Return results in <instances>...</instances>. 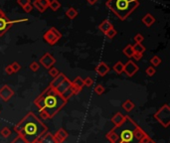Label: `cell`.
Listing matches in <instances>:
<instances>
[{"instance_id":"1","label":"cell","mask_w":170,"mask_h":143,"mask_svg":"<svg viewBox=\"0 0 170 143\" xmlns=\"http://www.w3.org/2000/svg\"><path fill=\"white\" fill-rule=\"evenodd\" d=\"M14 130L22 136L27 143H32L48 132V126L43 123V121H41L33 112H29L18 123L15 124Z\"/></svg>"},{"instance_id":"2","label":"cell","mask_w":170,"mask_h":143,"mask_svg":"<svg viewBox=\"0 0 170 143\" xmlns=\"http://www.w3.org/2000/svg\"><path fill=\"white\" fill-rule=\"evenodd\" d=\"M67 100L58 94L52 87H46V90L34 100L35 106L39 110H45L49 115V118H52L61 109L67 104Z\"/></svg>"},{"instance_id":"3","label":"cell","mask_w":170,"mask_h":143,"mask_svg":"<svg viewBox=\"0 0 170 143\" xmlns=\"http://www.w3.org/2000/svg\"><path fill=\"white\" fill-rule=\"evenodd\" d=\"M139 6L138 0H108L107 7L121 20H125Z\"/></svg>"},{"instance_id":"4","label":"cell","mask_w":170,"mask_h":143,"mask_svg":"<svg viewBox=\"0 0 170 143\" xmlns=\"http://www.w3.org/2000/svg\"><path fill=\"white\" fill-rule=\"evenodd\" d=\"M136 125L137 124L135 123L129 116H125V123L121 126H117V127H114L113 130L118 135V138H120L121 142L139 143V141L133 135V129Z\"/></svg>"},{"instance_id":"5","label":"cell","mask_w":170,"mask_h":143,"mask_svg":"<svg viewBox=\"0 0 170 143\" xmlns=\"http://www.w3.org/2000/svg\"><path fill=\"white\" fill-rule=\"evenodd\" d=\"M154 118L163 126L164 128H167L170 125V107L168 104H164L162 107L158 109L155 114Z\"/></svg>"},{"instance_id":"6","label":"cell","mask_w":170,"mask_h":143,"mask_svg":"<svg viewBox=\"0 0 170 143\" xmlns=\"http://www.w3.org/2000/svg\"><path fill=\"white\" fill-rule=\"evenodd\" d=\"M28 21V19H20V20H14L10 21L6 16V14L0 9V37H2L9 29L13 26V24L19 23V22H25Z\"/></svg>"},{"instance_id":"7","label":"cell","mask_w":170,"mask_h":143,"mask_svg":"<svg viewBox=\"0 0 170 143\" xmlns=\"http://www.w3.org/2000/svg\"><path fill=\"white\" fill-rule=\"evenodd\" d=\"M43 38H44V40L47 42V43L52 46V45L56 44L57 42L61 39L62 34H61V32H59L55 27H52L45 33Z\"/></svg>"},{"instance_id":"8","label":"cell","mask_w":170,"mask_h":143,"mask_svg":"<svg viewBox=\"0 0 170 143\" xmlns=\"http://www.w3.org/2000/svg\"><path fill=\"white\" fill-rule=\"evenodd\" d=\"M55 63H56V59L50 53H45L39 60V64H41L45 69H48V70L52 68V66Z\"/></svg>"},{"instance_id":"9","label":"cell","mask_w":170,"mask_h":143,"mask_svg":"<svg viewBox=\"0 0 170 143\" xmlns=\"http://www.w3.org/2000/svg\"><path fill=\"white\" fill-rule=\"evenodd\" d=\"M13 95H14V91L8 85H4L1 89H0V99H1L3 102H8Z\"/></svg>"},{"instance_id":"10","label":"cell","mask_w":170,"mask_h":143,"mask_svg":"<svg viewBox=\"0 0 170 143\" xmlns=\"http://www.w3.org/2000/svg\"><path fill=\"white\" fill-rule=\"evenodd\" d=\"M139 70L138 66L132 61H128L124 67V73H125L128 77H132L137 73Z\"/></svg>"},{"instance_id":"11","label":"cell","mask_w":170,"mask_h":143,"mask_svg":"<svg viewBox=\"0 0 170 143\" xmlns=\"http://www.w3.org/2000/svg\"><path fill=\"white\" fill-rule=\"evenodd\" d=\"M53 135H54L55 142L56 143H63L68 138L69 134H68V132L64 128H60L59 130H57V132L55 134H53Z\"/></svg>"},{"instance_id":"12","label":"cell","mask_w":170,"mask_h":143,"mask_svg":"<svg viewBox=\"0 0 170 143\" xmlns=\"http://www.w3.org/2000/svg\"><path fill=\"white\" fill-rule=\"evenodd\" d=\"M109 70H110L109 67L105 64V62H101L100 64L96 67V69H95L96 73L99 75H101V77H105V75L109 72Z\"/></svg>"},{"instance_id":"13","label":"cell","mask_w":170,"mask_h":143,"mask_svg":"<svg viewBox=\"0 0 170 143\" xmlns=\"http://www.w3.org/2000/svg\"><path fill=\"white\" fill-rule=\"evenodd\" d=\"M125 116L126 115H124L121 112H117L112 118V122L114 124V127H117V126H121L124 124L125 121Z\"/></svg>"},{"instance_id":"14","label":"cell","mask_w":170,"mask_h":143,"mask_svg":"<svg viewBox=\"0 0 170 143\" xmlns=\"http://www.w3.org/2000/svg\"><path fill=\"white\" fill-rule=\"evenodd\" d=\"M71 85H72V81H70V79L67 78L65 81H64L61 83V85H59L58 87H56V89H55V91H56L58 94H60L62 95L68 89H70Z\"/></svg>"},{"instance_id":"15","label":"cell","mask_w":170,"mask_h":143,"mask_svg":"<svg viewBox=\"0 0 170 143\" xmlns=\"http://www.w3.org/2000/svg\"><path fill=\"white\" fill-rule=\"evenodd\" d=\"M66 79H67L66 75H64L63 73H60V74H59V75H57L56 78H54V79L50 83V85H49V86H50V87H52L53 89L55 90V89H56V87H58V86H59V85H61V83H62L64 81H65Z\"/></svg>"},{"instance_id":"16","label":"cell","mask_w":170,"mask_h":143,"mask_svg":"<svg viewBox=\"0 0 170 143\" xmlns=\"http://www.w3.org/2000/svg\"><path fill=\"white\" fill-rule=\"evenodd\" d=\"M142 23L145 25L146 27H150V26H152V25L154 24V22H155V18H154V16H152L150 13H147V14H145L142 17Z\"/></svg>"},{"instance_id":"17","label":"cell","mask_w":170,"mask_h":143,"mask_svg":"<svg viewBox=\"0 0 170 143\" xmlns=\"http://www.w3.org/2000/svg\"><path fill=\"white\" fill-rule=\"evenodd\" d=\"M112 28H113V24L109 22V21H108V20H105V21H103L101 24H100V26H99V29L104 33V34H105L109 29H112Z\"/></svg>"},{"instance_id":"18","label":"cell","mask_w":170,"mask_h":143,"mask_svg":"<svg viewBox=\"0 0 170 143\" xmlns=\"http://www.w3.org/2000/svg\"><path fill=\"white\" fill-rule=\"evenodd\" d=\"M41 143H56L54 139V135L50 132H46L43 136L39 138Z\"/></svg>"},{"instance_id":"19","label":"cell","mask_w":170,"mask_h":143,"mask_svg":"<svg viewBox=\"0 0 170 143\" xmlns=\"http://www.w3.org/2000/svg\"><path fill=\"white\" fill-rule=\"evenodd\" d=\"M105 137L109 140L110 143H117L120 141V138H118V135L112 129L110 131H109L107 134H105Z\"/></svg>"},{"instance_id":"20","label":"cell","mask_w":170,"mask_h":143,"mask_svg":"<svg viewBox=\"0 0 170 143\" xmlns=\"http://www.w3.org/2000/svg\"><path fill=\"white\" fill-rule=\"evenodd\" d=\"M145 132L143 131V130L141 129V127H140V126H138V125H136L134 127V129H133V135H134V137L136 138V139L139 141L140 139H141V138L145 135Z\"/></svg>"},{"instance_id":"21","label":"cell","mask_w":170,"mask_h":143,"mask_svg":"<svg viewBox=\"0 0 170 143\" xmlns=\"http://www.w3.org/2000/svg\"><path fill=\"white\" fill-rule=\"evenodd\" d=\"M122 108L125 109V111H127V112H129V111H131L132 109L134 108V106H135V104H134V102H131L130 99H126L125 102L122 103Z\"/></svg>"},{"instance_id":"22","label":"cell","mask_w":170,"mask_h":143,"mask_svg":"<svg viewBox=\"0 0 170 143\" xmlns=\"http://www.w3.org/2000/svg\"><path fill=\"white\" fill-rule=\"evenodd\" d=\"M72 86H74L76 87H78L81 91L83 90V87H85L84 85V79L81 78V77H77L74 81H72Z\"/></svg>"},{"instance_id":"23","label":"cell","mask_w":170,"mask_h":143,"mask_svg":"<svg viewBox=\"0 0 170 143\" xmlns=\"http://www.w3.org/2000/svg\"><path fill=\"white\" fill-rule=\"evenodd\" d=\"M66 16L69 19H75L78 16V11L76 10L74 7H70L69 9L66 11Z\"/></svg>"},{"instance_id":"24","label":"cell","mask_w":170,"mask_h":143,"mask_svg":"<svg viewBox=\"0 0 170 143\" xmlns=\"http://www.w3.org/2000/svg\"><path fill=\"white\" fill-rule=\"evenodd\" d=\"M124 67H125V64H122V62L118 61L117 63H116V64H114L113 69V71L116 72L117 75H121V74L124 73Z\"/></svg>"},{"instance_id":"25","label":"cell","mask_w":170,"mask_h":143,"mask_svg":"<svg viewBox=\"0 0 170 143\" xmlns=\"http://www.w3.org/2000/svg\"><path fill=\"white\" fill-rule=\"evenodd\" d=\"M124 54L125 55V56L127 57V58H132V56H133V54H134V51H133V48H132V45H127L126 47L124 49Z\"/></svg>"},{"instance_id":"26","label":"cell","mask_w":170,"mask_h":143,"mask_svg":"<svg viewBox=\"0 0 170 143\" xmlns=\"http://www.w3.org/2000/svg\"><path fill=\"white\" fill-rule=\"evenodd\" d=\"M132 48H133V51L134 53H139V54H143L145 52V48L142 44H139V43H135L134 45H132Z\"/></svg>"},{"instance_id":"27","label":"cell","mask_w":170,"mask_h":143,"mask_svg":"<svg viewBox=\"0 0 170 143\" xmlns=\"http://www.w3.org/2000/svg\"><path fill=\"white\" fill-rule=\"evenodd\" d=\"M49 7H50L53 11H57V10L59 9V8L61 7V3L59 2L58 0H52V1H50Z\"/></svg>"},{"instance_id":"28","label":"cell","mask_w":170,"mask_h":143,"mask_svg":"<svg viewBox=\"0 0 170 143\" xmlns=\"http://www.w3.org/2000/svg\"><path fill=\"white\" fill-rule=\"evenodd\" d=\"M150 64L152 65V67H158L160 64H161V59L158 57V56H154V57H152L150 59Z\"/></svg>"},{"instance_id":"29","label":"cell","mask_w":170,"mask_h":143,"mask_svg":"<svg viewBox=\"0 0 170 143\" xmlns=\"http://www.w3.org/2000/svg\"><path fill=\"white\" fill-rule=\"evenodd\" d=\"M74 95H73V91H72V90H71V87H70V89H68L65 92H64V94L62 95V96H63V99H66L67 102L68 100H69L72 96H73Z\"/></svg>"},{"instance_id":"30","label":"cell","mask_w":170,"mask_h":143,"mask_svg":"<svg viewBox=\"0 0 170 143\" xmlns=\"http://www.w3.org/2000/svg\"><path fill=\"white\" fill-rule=\"evenodd\" d=\"M0 134L4 137V138H7L11 135V130L8 128V127H4L1 129V131H0Z\"/></svg>"},{"instance_id":"31","label":"cell","mask_w":170,"mask_h":143,"mask_svg":"<svg viewBox=\"0 0 170 143\" xmlns=\"http://www.w3.org/2000/svg\"><path fill=\"white\" fill-rule=\"evenodd\" d=\"M117 34V30L114 28L109 29V30L105 33V35H107V37L109 38V39H113V38H114Z\"/></svg>"},{"instance_id":"32","label":"cell","mask_w":170,"mask_h":143,"mask_svg":"<svg viewBox=\"0 0 170 143\" xmlns=\"http://www.w3.org/2000/svg\"><path fill=\"white\" fill-rule=\"evenodd\" d=\"M95 92L97 95H103L105 92V87L101 86V85H97L95 87Z\"/></svg>"},{"instance_id":"33","label":"cell","mask_w":170,"mask_h":143,"mask_svg":"<svg viewBox=\"0 0 170 143\" xmlns=\"http://www.w3.org/2000/svg\"><path fill=\"white\" fill-rule=\"evenodd\" d=\"M145 73H146V75H149V77H152V75H155L156 70H155L154 67L150 66V67H148V68L145 70Z\"/></svg>"},{"instance_id":"34","label":"cell","mask_w":170,"mask_h":143,"mask_svg":"<svg viewBox=\"0 0 170 143\" xmlns=\"http://www.w3.org/2000/svg\"><path fill=\"white\" fill-rule=\"evenodd\" d=\"M11 143H27V141L24 139V138L21 136V135H17L13 140H12V142Z\"/></svg>"},{"instance_id":"35","label":"cell","mask_w":170,"mask_h":143,"mask_svg":"<svg viewBox=\"0 0 170 143\" xmlns=\"http://www.w3.org/2000/svg\"><path fill=\"white\" fill-rule=\"evenodd\" d=\"M59 74H60V72H59L58 69H56V68H51V69H49V75H51V77L56 78Z\"/></svg>"},{"instance_id":"36","label":"cell","mask_w":170,"mask_h":143,"mask_svg":"<svg viewBox=\"0 0 170 143\" xmlns=\"http://www.w3.org/2000/svg\"><path fill=\"white\" fill-rule=\"evenodd\" d=\"M36 1L40 4V5L47 9V8L49 7V4H50V0H36Z\"/></svg>"},{"instance_id":"37","label":"cell","mask_w":170,"mask_h":143,"mask_svg":"<svg viewBox=\"0 0 170 143\" xmlns=\"http://www.w3.org/2000/svg\"><path fill=\"white\" fill-rule=\"evenodd\" d=\"M10 66H11L12 70H13V73H17V72H19L21 69V66L17 62H13Z\"/></svg>"},{"instance_id":"38","label":"cell","mask_w":170,"mask_h":143,"mask_svg":"<svg viewBox=\"0 0 170 143\" xmlns=\"http://www.w3.org/2000/svg\"><path fill=\"white\" fill-rule=\"evenodd\" d=\"M84 85L86 86V87H91L93 85V79H91L90 77H88L84 79Z\"/></svg>"},{"instance_id":"39","label":"cell","mask_w":170,"mask_h":143,"mask_svg":"<svg viewBox=\"0 0 170 143\" xmlns=\"http://www.w3.org/2000/svg\"><path fill=\"white\" fill-rule=\"evenodd\" d=\"M40 68V64L37 62H33L30 64V70L33 71V72H37L38 70H39Z\"/></svg>"},{"instance_id":"40","label":"cell","mask_w":170,"mask_h":143,"mask_svg":"<svg viewBox=\"0 0 170 143\" xmlns=\"http://www.w3.org/2000/svg\"><path fill=\"white\" fill-rule=\"evenodd\" d=\"M32 6H34V7H35V8H37V9H38V11H39V12H41V13H43V12H45V11H46V9H45V8H43V7H42V6L40 5V4H39V3H38V2L36 1V0H35V1L33 2V5H32Z\"/></svg>"},{"instance_id":"41","label":"cell","mask_w":170,"mask_h":143,"mask_svg":"<svg viewBox=\"0 0 170 143\" xmlns=\"http://www.w3.org/2000/svg\"><path fill=\"white\" fill-rule=\"evenodd\" d=\"M151 141H152V139L150 138V136L148 135V134H145V135L139 140V143H150Z\"/></svg>"},{"instance_id":"42","label":"cell","mask_w":170,"mask_h":143,"mask_svg":"<svg viewBox=\"0 0 170 143\" xmlns=\"http://www.w3.org/2000/svg\"><path fill=\"white\" fill-rule=\"evenodd\" d=\"M134 42L135 43H139V44H141L142 43V41L144 40V38H143V36L141 35V34H136L134 36Z\"/></svg>"},{"instance_id":"43","label":"cell","mask_w":170,"mask_h":143,"mask_svg":"<svg viewBox=\"0 0 170 143\" xmlns=\"http://www.w3.org/2000/svg\"><path fill=\"white\" fill-rule=\"evenodd\" d=\"M17 3H18L21 7H24V6H26L27 4H30V0H17Z\"/></svg>"},{"instance_id":"44","label":"cell","mask_w":170,"mask_h":143,"mask_svg":"<svg viewBox=\"0 0 170 143\" xmlns=\"http://www.w3.org/2000/svg\"><path fill=\"white\" fill-rule=\"evenodd\" d=\"M40 117H41V119H43V120L49 119V115H48V113H47L45 110H41V111H40Z\"/></svg>"},{"instance_id":"45","label":"cell","mask_w":170,"mask_h":143,"mask_svg":"<svg viewBox=\"0 0 170 143\" xmlns=\"http://www.w3.org/2000/svg\"><path fill=\"white\" fill-rule=\"evenodd\" d=\"M23 9H24L25 12H26V13H30V12L32 11V9H33V6L31 5V4H27L26 6L23 7Z\"/></svg>"},{"instance_id":"46","label":"cell","mask_w":170,"mask_h":143,"mask_svg":"<svg viewBox=\"0 0 170 143\" xmlns=\"http://www.w3.org/2000/svg\"><path fill=\"white\" fill-rule=\"evenodd\" d=\"M4 71L6 72L7 75H12V74H14V73H13V70H12V68H11L10 65L6 66V67H5V70H4Z\"/></svg>"},{"instance_id":"47","label":"cell","mask_w":170,"mask_h":143,"mask_svg":"<svg viewBox=\"0 0 170 143\" xmlns=\"http://www.w3.org/2000/svg\"><path fill=\"white\" fill-rule=\"evenodd\" d=\"M132 58L134 59L135 61H139V60H141V59H142V54L134 53V54H133V56H132Z\"/></svg>"},{"instance_id":"48","label":"cell","mask_w":170,"mask_h":143,"mask_svg":"<svg viewBox=\"0 0 170 143\" xmlns=\"http://www.w3.org/2000/svg\"><path fill=\"white\" fill-rule=\"evenodd\" d=\"M71 90H72V91H73V95H78L79 92L81 91V90H80V89H78V87H76L72 86V85H71Z\"/></svg>"},{"instance_id":"49","label":"cell","mask_w":170,"mask_h":143,"mask_svg":"<svg viewBox=\"0 0 170 143\" xmlns=\"http://www.w3.org/2000/svg\"><path fill=\"white\" fill-rule=\"evenodd\" d=\"M87 1H88V3H90L91 5H93V4H96V3H97V0H87Z\"/></svg>"},{"instance_id":"50","label":"cell","mask_w":170,"mask_h":143,"mask_svg":"<svg viewBox=\"0 0 170 143\" xmlns=\"http://www.w3.org/2000/svg\"><path fill=\"white\" fill-rule=\"evenodd\" d=\"M32 143H41V141H40V139H37V140H34Z\"/></svg>"},{"instance_id":"51","label":"cell","mask_w":170,"mask_h":143,"mask_svg":"<svg viewBox=\"0 0 170 143\" xmlns=\"http://www.w3.org/2000/svg\"><path fill=\"white\" fill-rule=\"evenodd\" d=\"M150 143H156V142H154V141H151Z\"/></svg>"},{"instance_id":"52","label":"cell","mask_w":170,"mask_h":143,"mask_svg":"<svg viewBox=\"0 0 170 143\" xmlns=\"http://www.w3.org/2000/svg\"><path fill=\"white\" fill-rule=\"evenodd\" d=\"M117 143H124V142H121V141H118Z\"/></svg>"}]
</instances>
